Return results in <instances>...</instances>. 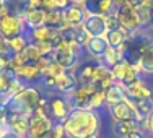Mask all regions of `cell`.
Wrapping results in <instances>:
<instances>
[{"label":"cell","instance_id":"cell-45","mask_svg":"<svg viewBox=\"0 0 153 138\" xmlns=\"http://www.w3.org/2000/svg\"><path fill=\"white\" fill-rule=\"evenodd\" d=\"M56 3H57V10H65L70 5V0H56Z\"/></svg>","mask_w":153,"mask_h":138},{"label":"cell","instance_id":"cell-37","mask_svg":"<svg viewBox=\"0 0 153 138\" xmlns=\"http://www.w3.org/2000/svg\"><path fill=\"white\" fill-rule=\"evenodd\" d=\"M23 88H25V83L21 81L20 78H15V80H13V81H12V85H10L8 94H7L5 97H13V96H15V94H18V93H20V91H21V89H23Z\"/></svg>","mask_w":153,"mask_h":138},{"label":"cell","instance_id":"cell-32","mask_svg":"<svg viewBox=\"0 0 153 138\" xmlns=\"http://www.w3.org/2000/svg\"><path fill=\"white\" fill-rule=\"evenodd\" d=\"M20 55H21V59L25 60V63H26V62H34V60H38L39 57H41V55H39V52H38V49L34 47L33 42H31V44H28V47L20 54Z\"/></svg>","mask_w":153,"mask_h":138},{"label":"cell","instance_id":"cell-36","mask_svg":"<svg viewBox=\"0 0 153 138\" xmlns=\"http://www.w3.org/2000/svg\"><path fill=\"white\" fill-rule=\"evenodd\" d=\"M104 103H106V93H104L103 89H96V93H94L93 97H91V109L94 111V109L101 107Z\"/></svg>","mask_w":153,"mask_h":138},{"label":"cell","instance_id":"cell-22","mask_svg":"<svg viewBox=\"0 0 153 138\" xmlns=\"http://www.w3.org/2000/svg\"><path fill=\"white\" fill-rule=\"evenodd\" d=\"M127 34L129 32H126L122 30V28H117V30H112V31H108V34L104 36L108 41V46L109 47H114V49H121L122 44L126 42L127 39Z\"/></svg>","mask_w":153,"mask_h":138},{"label":"cell","instance_id":"cell-20","mask_svg":"<svg viewBox=\"0 0 153 138\" xmlns=\"http://www.w3.org/2000/svg\"><path fill=\"white\" fill-rule=\"evenodd\" d=\"M15 77L20 80H26V81H34V80L41 78V73L36 68L34 62H26L21 68H18L15 72Z\"/></svg>","mask_w":153,"mask_h":138},{"label":"cell","instance_id":"cell-24","mask_svg":"<svg viewBox=\"0 0 153 138\" xmlns=\"http://www.w3.org/2000/svg\"><path fill=\"white\" fill-rule=\"evenodd\" d=\"M93 73H94V65L85 63L78 68V75H75L80 85H93Z\"/></svg>","mask_w":153,"mask_h":138},{"label":"cell","instance_id":"cell-7","mask_svg":"<svg viewBox=\"0 0 153 138\" xmlns=\"http://www.w3.org/2000/svg\"><path fill=\"white\" fill-rule=\"evenodd\" d=\"M116 13H117L119 24H121V28L126 32H129V34H130V32H135V31L140 30V23H138L137 13H135V10H134L130 5L117 7Z\"/></svg>","mask_w":153,"mask_h":138},{"label":"cell","instance_id":"cell-47","mask_svg":"<svg viewBox=\"0 0 153 138\" xmlns=\"http://www.w3.org/2000/svg\"><path fill=\"white\" fill-rule=\"evenodd\" d=\"M72 3H76V5H83L85 3V0H70Z\"/></svg>","mask_w":153,"mask_h":138},{"label":"cell","instance_id":"cell-2","mask_svg":"<svg viewBox=\"0 0 153 138\" xmlns=\"http://www.w3.org/2000/svg\"><path fill=\"white\" fill-rule=\"evenodd\" d=\"M5 99H7L8 112H16V114H23L31 117L34 114V111L38 109L42 96L34 86H25L13 97H5Z\"/></svg>","mask_w":153,"mask_h":138},{"label":"cell","instance_id":"cell-14","mask_svg":"<svg viewBox=\"0 0 153 138\" xmlns=\"http://www.w3.org/2000/svg\"><path fill=\"white\" fill-rule=\"evenodd\" d=\"M126 94H127V99H148V97H153V91L147 86V83L138 80L137 83L127 86Z\"/></svg>","mask_w":153,"mask_h":138},{"label":"cell","instance_id":"cell-13","mask_svg":"<svg viewBox=\"0 0 153 138\" xmlns=\"http://www.w3.org/2000/svg\"><path fill=\"white\" fill-rule=\"evenodd\" d=\"M54 127V122L51 117H39V115H31L30 119V133L28 137H39L42 133H46L47 130H51Z\"/></svg>","mask_w":153,"mask_h":138},{"label":"cell","instance_id":"cell-1","mask_svg":"<svg viewBox=\"0 0 153 138\" xmlns=\"http://www.w3.org/2000/svg\"><path fill=\"white\" fill-rule=\"evenodd\" d=\"M62 127L67 138H98L100 117L93 109H72Z\"/></svg>","mask_w":153,"mask_h":138},{"label":"cell","instance_id":"cell-35","mask_svg":"<svg viewBox=\"0 0 153 138\" xmlns=\"http://www.w3.org/2000/svg\"><path fill=\"white\" fill-rule=\"evenodd\" d=\"M65 68L62 67V65H59L57 62H54V60H51V63H49V67H47V72L44 75H51V77H54V78H59L62 77V75L65 73Z\"/></svg>","mask_w":153,"mask_h":138},{"label":"cell","instance_id":"cell-23","mask_svg":"<svg viewBox=\"0 0 153 138\" xmlns=\"http://www.w3.org/2000/svg\"><path fill=\"white\" fill-rule=\"evenodd\" d=\"M137 128H140V127H138V122H135V120L114 122V125H112V132H114V135L119 137V138H126L132 130H137Z\"/></svg>","mask_w":153,"mask_h":138},{"label":"cell","instance_id":"cell-26","mask_svg":"<svg viewBox=\"0 0 153 138\" xmlns=\"http://www.w3.org/2000/svg\"><path fill=\"white\" fill-rule=\"evenodd\" d=\"M15 73H13L10 68H5V70H0V96H7L10 89V85L15 80Z\"/></svg>","mask_w":153,"mask_h":138},{"label":"cell","instance_id":"cell-12","mask_svg":"<svg viewBox=\"0 0 153 138\" xmlns=\"http://www.w3.org/2000/svg\"><path fill=\"white\" fill-rule=\"evenodd\" d=\"M86 12L83 8V5H76V3H70L65 10H62V18L65 20V23L70 28H80L85 21Z\"/></svg>","mask_w":153,"mask_h":138},{"label":"cell","instance_id":"cell-40","mask_svg":"<svg viewBox=\"0 0 153 138\" xmlns=\"http://www.w3.org/2000/svg\"><path fill=\"white\" fill-rule=\"evenodd\" d=\"M41 8L46 10V12L57 10V3H56V0H41Z\"/></svg>","mask_w":153,"mask_h":138},{"label":"cell","instance_id":"cell-18","mask_svg":"<svg viewBox=\"0 0 153 138\" xmlns=\"http://www.w3.org/2000/svg\"><path fill=\"white\" fill-rule=\"evenodd\" d=\"M78 86V80H76L75 73H68V72H65L62 77L57 78V85H56V89L60 93H67L70 94L74 89Z\"/></svg>","mask_w":153,"mask_h":138},{"label":"cell","instance_id":"cell-44","mask_svg":"<svg viewBox=\"0 0 153 138\" xmlns=\"http://www.w3.org/2000/svg\"><path fill=\"white\" fill-rule=\"evenodd\" d=\"M126 138H145V133L142 132L140 128H137V130H132V132H130Z\"/></svg>","mask_w":153,"mask_h":138},{"label":"cell","instance_id":"cell-29","mask_svg":"<svg viewBox=\"0 0 153 138\" xmlns=\"http://www.w3.org/2000/svg\"><path fill=\"white\" fill-rule=\"evenodd\" d=\"M51 30L49 26H39V28H34V30H31V41L33 42H49L51 41Z\"/></svg>","mask_w":153,"mask_h":138},{"label":"cell","instance_id":"cell-4","mask_svg":"<svg viewBox=\"0 0 153 138\" xmlns=\"http://www.w3.org/2000/svg\"><path fill=\"white\" fill-rule=\"evenodd\" d=\"M94 85H78L70 93V103L74 109H91V97L96 93Z\"/></svg>","mask_w":153,"mask_h":138},{"label":"cell","instance_id":"cell-3","mask_svg":"<svg viewBox=\"0 0 153 138\" xmlns=\"http://www.w3.org/2000/svg\"><path fill=\"white\" fill-rule=\"evenodd\" d=\"M78 55H80V46L76 42H67L62 41L59 47H56L52 52V60L57 62L65 70H74L78 65Z\"/></svg>","mask_w":153,"mask_h":138},{"label":"cell","instance_id":"cell-33","mask_svg":"<svg viewBox=\"0 0 153 138\" xmlns=\"http://www.w3.org/2000/svg\"><path fill=\"white\" fill-rule=\"evenodd\" d=\"M90 39H91V36L86 32V30H85L83 26H80V28H76V30H75V39H74V41H75L80 47H85L86 44H88Z\"/></svg>","mask_w":153,"mask_h":138},{"label":"cell","instance_id":"cell-15","mask_svg":"<svg viewBox=\"0 0 153 138\" xmlns=\"http://www.w3.org/2000/svg\"><path fill=\"white\" fill-rule=\"evenodd\" d=\"M130 104H132L135 114L138 115L140 122L147 120L148 115L153 112V97H148V99H127Z\"/></svg>","mask_w":153,"mask_h":138},{"label":"cell","instance_id":"cell-27","mask_svg":"<svg viewBox=\"0 0 153 138\" xmlns=\"http://www.w3.org/2000/svg\"><path fill=\"white\" fill-rule=\"evenodd\" d=\"M134 10H135V13H137L140 28H145V26H148V24H152V21H153V12H152V8L137 5V7H134Z\"/></svg>","mask_w":153,"mask_h":138},{"label":"cell","instance_id":"cell-11","mask_svg":"<svg viewBox=\"0 0 153 138\" xmlns=\"http://www.w3.org/2000/svg\"><path fill=\"white\" fill-rule=\"evenodd\" d=\"M83 8H85L86 15L106 16L114 12L117 8V5H116V0H85Z\"/></svg>","mask_w":153,"mask_h":138},{"label":"cell","instance_id":"cell-19","mask_svg":"<svg viewBox=\"0 0 153 138\" xmlns=\"http://www.w3.org/2000/svg\"><path fill=\"white\" fill-rule=\"evenodd\" d=\"M106 103L108 106H112V104H119L122 101H127V94L124 86H121L119 83H114L111 88H108L106 91Z\"/></svg>","mask_w":153,"mask_h":138},{"label":"cell","instance_id":"cell-17","mask_svg":"<svg viewBox=\"0 0 153 138\" xmlns=\"http://www.w3.org/2000/svg\"><path fill=\"white\" fill-rule=\"evenodd\" d=\"M108 41L106 38H91L88 41V44L85 46L86 52L90 54V55L96 57V59H101V57L104 55V52H106L108 49Z\"/></svg>","mask_w":153,"mask_h":138},{"label":"cell","instance_id":"cell-41","mask_svg":"<svg viewBox=\"0 0 153 138\" xmlns=\"http://www.w3.org/2000/svg\"><path fill=\"white\" fill-rule=\"evenodd\" d=\"M5 54H10L8 39H5L2 34H0V55H5Z\"/></svg>","mask_w":153,"mask_h":138},{"label":"cell","instance_id":"cell-6","mask_svg":"<svg viewBox=\"0 0 153 138\" xmlns=\"http://www.w3.org/2000/svg\"><path fill=\"white\" fill-rule=\"evenodd\" d=\"M25 20L16 15H7L3 18H0V34L5 39H12L16 38V36L23 34L25 31Z\"/></svg>","mask_w":153,"mask_h":138},{"label":"cell","instance_id":"cell-42","mask_svg":"<svg viewBox=\"0 0 153 138\" xmlns=\"http://www.w3.org/2000/svg\"><path fill=\"white\" fill-rule=\"evenodd\" d=\"M10 59H12V54H5V55H0V70H5V68H8Z\"/></svg>","mask_w":153,"mask_h":138},{"label":"cell","instance_id":"cell-49","mask_svg":"<svg viewBox=\"0 0 153 138\" xmlns=\"http://www.w3.org/2000/svg\"><path fill=\"white\" fill-rule=\"evenodd\" d=\"M152 26H153V21H152Z\"/></svg>","mask_w":153,"mask_h":138},{"label":"cell","instance_id":"cell-46","mask_svg":"<svg viewBox=\"0 0 153 138\" xmlns=\"http://www.w3.org/2000/svg\"><path fill=\"white\" fill-rule=\"evenodd\" d=\"M7 133H10V128L5 125V123H2V127H0V138H3Z\"/></svg>","mask_w":153,"mask_h":138},{"label":"cell","instance_id":"cell-9","mask_svg":"<svg viewBox=\"0 0 153 138\" xmlns=\"http://www.w3.org/2000/svg\"><path fill=\"white\" fill-rule=\"evenodd\" d=\"M91 38H104L108 34V24L106 16L101 15H86L85 21L82 24Z\"/></svg>","mask_w":153,"mask_h":138},{"label":"cell","instance_id":"cell-31","mask_svg":"<svg viewBox=\"0 0 153 138\" xmlns=\"http://www.w3.org/2000/svg\"><path fill=\"white\" fill-rule=\"evenodd\" d=\"M60 23H62V10H51V12H46V26L60 28Z\"/></svg>","mask_w":153,"mask_h":138},{"label":"cell","instance_id":"cell-16","mask_svg":"<svg viewBox=\"0 0 153 138\" xmlns=\"http://www.w3.org/2000/svg\"><path fill=\"white\" fill-rule=\"evenodd\" d=\"M23 20H25V24L30 26L31 30L39 28V26H44L46 24V10H42V8L28 10V12L25 13Z\"/></svg>","mask_w":153,"mask_h":138},{"label":"cell","instance_id":"cell-8","mask_svg":"<svg viewBox=\"0 0 153 138\" xmlns=\"http://www.w3.org/2000/svg\"><path fill=\"white\" fill-rule=\"evenodd\" d=\"M72 109H74V106H72L70 99H64V97H59V96L49 99V114H51V117H54L60 125L64 123L65 119L68 117Z\"/></svg>","mask_w":153,"mask_h":138},{"label":"cell","instance_id":"cell-21","mask_svg":"<svg viewBox=\"0 0 153 138\" xmlns=\"http://www.w3.org/2000/svg\"><path fill=\"white\" fill-rule=\"evenodd\" d=\"M140 68H142V73L153 75V39L147 44L143 54L140 57Z\"/></svg>","mask_w":153,"mask_h":138},{"label":"cell","instance_id":"cell-30","mask_svg":"<svg viewBox=\"0 0 153 138\" xmlns=\"http://www.w3.org/2000/svg\"><path fill=\"white\" fill-rule=\"evenodd\" d=\"M130 63H127L126 60H119L117 63L114 65V67H111L109 70H111V75L112 78L116 80V83H121V80L124 78V75H126V72L129 70Z\"/></svg>","mask_w":153,"mask_h":138},{"label":"cell","instance_id":"cell-10","mask_svg":"<svg viewBox=\"0 0 153 138\" xmlns=\"http://www.w3.org/2000/svg\"><path fill=\"white\" fill-rule=\"evenodd\" d=\"M109 112H111V117L114 122H127V120H135L140 123V119L135 114L132 104L129 101H122L119 104H112L109 106Z\"/></svg>","mask_w":153,"mask_h":138},{"label":"cell","instance_id":"cell-50","mask_svg":"<svg viewBox=\"0 0 153 138\" xmlns=\"http://www.w3.org/2000/svg\"><path fill=\"white\" fill-rule=\"evenodd\" d=\"M0 7H2V3H0Z\"/></svg>","mask_w":153,"mask_h":138},{"label":"cell","instance_id":"cell-38","mask_svg":"<svg viewBox=\"0 0 153 138\" xmlns=\"http://www.w3.org/2000/svg\"><path fill=\"white\" fill-rule=\"evenodd\" d=\"M117 10V8H116ZM116 10L112 13H109L106 15V24H108V31H112V30H117V28H121V24H119V20H117V13H116Z\"/></svg>","mask_w":153,"mask_h":138},{"label":"cell","instance_id":"cell-25","mask_svg":"<svg viewBox=\"0 0 153 138\" xmlns=\"http://www.w3.org/2000/svg\"><path fill=\"white\" fill-rule=\"evenodd\" d=\"M28 44H30V42H28V38H26V36H23V34L8 39L10 54H12V55H18V54H21L25 49H26Z\"/></svg>","mask_w":153,"mask_h":138},{"label":"cell","instance_id":"cell-28","mask_svg":"<svg viewBox=\"0 0 153 138\" xmlns=\"http://www.w3.org/2000/svg\"><path fill=\"white\" fill-rule=\"evenodd\" d=\"M101 60L104 62V67L111 68V67H114L119 60H122V54H121V50H119V49L108 47L106 52H104V55L101 57Z\"/></svg>","mask_w":153,"mask_h":138},{"label":"cell","instance_id":"cell-5","mask_svg":"<svg viewBox=\"0 0 153 138\" xmlns=\"http://www.w3.org/2000/svg\"><path fill=\"white\" fill-rule=\"evenodd\" d=\"M30 119L28 115L23 114H16V112H8L5 117V123L10 128V132L13 135L20 137V138H28V133H30Z\"/></svg>","mask_w":153,"mask_h":138},{"label":"cell","instance_id":"cell-39","mask_svg":"<svg viewBox=\"0 0 153 138\" xmlns=\"http://www.w3.org/2000/svg\"><path fill=\"white\" fill-rule=\"evenodd\" d=\"M41 80H42L46 88H56V85H57V78L51 77V75H42Z\"/></svg>","mask_w":153,"mask_h":138},{"label":"cell","instance_id":"cell-34","mask_svg":"<svg viewBox=\"0 0 153 138\" xmlns=\"http://www.w3.org/2000/svg\"><path fill=\"white\" fill-rule=\"evenodd\" d=\"M64 127L60 125V123H54V127L51 130H47L46 133H42V135L36 137V138H64ZM34 138V137H33Z\"/></svg>","mask_w":153,"mask_h":138},{"label":"cell","instance_id":"cell-48","mask_svg":"<svg viewBox=\"0 0 153 138\" xmlns=\"http://www.w3.org/2000/svg\"><path fill=\"white\" fill-rule=\"evenodd\" d=\"M3 138H20V137H16V135H13V133H12V132H10V133H7V135H5V137H3Z\"/></svg>","mask_w":153,"mask_h":138},{"label":"cell","instance_id":"cell-43","mask_svg":"<svg viewBox=\"0 0 153 138\" xmlns=\"http://www.w3.org/2000/svg\"><path fill=\"white\" fill-rule=\"evenodd\" d=\"M145 128L150 132V135H153V112L148 115V119L145 120Z\"/></svg>","mask_w":153,"mask_h":138}]
</instances>
